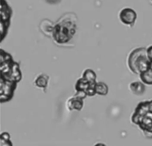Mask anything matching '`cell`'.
<instances>
[{"instance_id":"1","label":"cell","mask_w":152,"mask_h":146,"mask_svg":"<svg viewBox=\"0 0 152 146\" xmlns=\"http://www.w3.org/2000/svg\"><path fill=\"white\" fill-rule=\"evenodd\" d=\"M77 21V16L70 13L61 18L54 26L53 36L55 40L59 43H67L75 34Z\"/></svg>"},{"instance_id":"2","label":"cell","mask_w":152,"mask_h":146,"mask_svg":"<svg viewBox=\"0 0 152 146\" xmlns=\"http://www.w3.org/2000/svg\"><path fill=\"white\" fill-rule=\"evenodd\" d=\"M132 121L139 126L146 137L152 138V100L138 104L132 116Z\"/></svg>"},{"instance_id":"3","label":"cell","mask_w":152,"mask_h":146,"mask_svg":"<svg viewBox=\"0 0 152 146\" xmlns=\"http://www.w3.org/2000/svg\"><path fill=\"white\" fill-rule=\"evenodd\" d=\"M128 65L131 71L139 75L152 67L148 56L147 48L139 47L132 51L129 56Z\"/></svg>"},{"instance_id":"4","label":"cell","mask_w":152,"mask_h":146,"mask_svg":"<svg viewBox=\"0 0 152 146\" xmlns=\"http://www.w3.org/2000/svg\"><path fill=\"white\" fill-rule=\"evenodd\" d=\"M1 56V78L19 82L22 79L19 65L13 61L10 54L3 51Z\"/></svg>"},{"instance_id":"5","label":"cell","mask_w":152,"mask_h":146,"mask_svg":"<svg viewBox=\"0 0 152 146\" xmlns=\"http://www.w3.org/2000/svg\"><path fill=\"white\" fill-rule=\"evenodd\" d=\"M17 82L1 78V103L10 101L14 96Z\"/></svg>"},{"instance_id":"6","label":"cell","mask_w":152,"mask_h":146,"mask_svg":"<svg viewBox=\"0 0 152 146\" xmlns=\"http://www.w3.org/2000/svg\"><path fill=\"white\" fill-rule=\"evenodd\" d=\"M96 83L90 82L82 77L78 79L75 88L77 92H84L87 96H93L96 94L95 88Z\"/></svg>"},{"instance_id":"7","label":"cell","mask_w":152,"mask_h":146,"mask_svg":"<svg viewBox=\"0 0 152 146\" xmlns=\"http://www.w3.org/2000/svg\"><path fill=\"white\" fill-rule=\"evenodd\" d=\"M119 18L121 22L124 25L133 26L136 22L137 14L132 9L125 8L120 12Z\"/></svg>"},{"instance_id":"8","label":"cell","mask_w":152,"mask_h":146,"mask_svg":"<svg viewBox=\"0 0 152 146\" xmlns=\"http://www.w3.org/2000/svg\"><path fill=\"white\" fill-rule=\"evenodd\" d=\"M83 99L84 98L76 94L68 101L67 106L68 109L70 111L73 109L80 111L83 107Z\"/></svg>"},{"instance_id":"9","label":"cell","mask_w":152,"mask_h":146,"mask_svg":"<svg viewBox=\"0 0 152 146\" xmlns=\"http://www.w3.org/2000/svg\"><path fill=\"white\" fill-rule=\"evenodd\" d=\"M132 92L137 95H142L145 91V86L140 81H135L132 83L130 86Z\"/></svg>"},{"instance_id":"10","label":"cell","mask_w":152,"mask_h":146,"mask_svg":"<svg viewBox=\"0 0 152 146\" xmlns=\"http://www.w3.org/2000/svg\"><path fill=\"white\" fill-rule=\"evenodd\" d=\"M141 80L146 84L152 85V67L140 75Z\"/></svg>"},{"instance_id":"11","label":"cell","mask_w":152,"mask_h":146,"mask_svg":"<svg viewBox=\"0 0 152 146\" xmlns=\"http://www.w3.org/2000/svg\"><path fill=\"white\" fill-rule=\"evenodd\" d=\"M95 88L96 94L101 95H106L108 92V87L102 82H96Z\"/></svg>"},{"instance_id":"12","label":"cell","mask_w":152,"mask_h":146,"mask_svg":"<svg viewBox=\"0 0 152 146\" xmlns=\"http://www.w3.org/2000/svg\"><path fill=\"white\" fill-rule=\"evenodd\" d=\"M96 74L94 71L90 69L86 70L83 75V78L92 83L96 82Z\"/></svg>"},{"instance_id":"13","label":"cell","mask_w":152,"mask_h":146,"mask_svg":"<svg viewBox=\"0 0 152 146\" xmlns=\"http://www.w3.org/2000/svg\"><path fill=\"white\" fill-rule=\"evenodd\" d=\"M40 26L41 29L42 31L43 32L49 35L50 33L53 32V24L48 20H45L41 23Z\"/></svg>"},{"instance_id":"14","label":"cell","mask_w":152,"mask_h":146,"mask_svg":"<svg viewBox=\"0 0 152 146\" xmlns=\"http://www.w3.org/2000/svg\"><path fill=\"white\" fill-rule=\"evenodd\" d=\"M49 77L45 75H40L35 81L36 86L39 88H45L47 87Z\"/></svg>"},{"instance_id":"15","label":"cell","mask_w":152,"mask_h":146,"mask_svg":"<svg viewBox=\"0 0 152 146\" xmlns=\"http://www.w3.org/2000/svg\"><path fill=\"white\" fill-rule=\"evenodd\" d=\"M10 135L8 133L4 132L1 135V145H3L12 146V143L10 140Z\"/></svg>"},{"instance_id":"16","label":"cell","mask_w":152,"mask_h":146,"mask_svg":"<svg viewBox=\"0 0 152 146\" xmlns=\"http://www.w3.org/2000/svg\"><path fill=\"white\" fill-rule=\"evenodd\" d=\"M148 56L152 64V45L147 48Z\"/></svg>"},{"instance_id":"17","label":"cell","mask_w":152,"mask_h":146,"mask_svg":"<svg viewBox=\"0 0 152 146\" xmlns=\"http://www.w3.org/2000/svg\"><path fill=\"white\" fill-rule=\"evenodd\" d=\"M47 1H48L49 3H53L58 2L59 0H47Z\"/></svg>"}]
</instances>
